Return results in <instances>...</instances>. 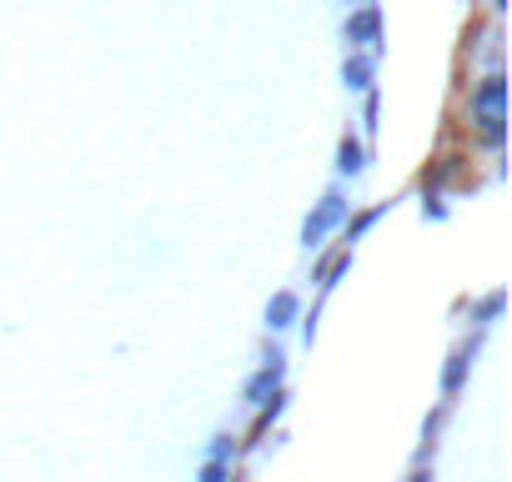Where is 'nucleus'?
<instances>
[{"mask_svg":"<svg viewBox=\"0 0 512 482\" xmlns=\"http://www.w3.org/2000/svg\"><path fill=\"white\" fill-rule=\"evenodd\" d=\"M342 216H347V196H342V191H327V196L317 201V211L302 221V241H307V252H317V247H322V241L342 226Z\"/></svg>","mask_w":512,"mask_h":482,"instance_id":"nucleus-1","label":"nucleus"},{"mask_svg":"<svg viewBox=\"0 0 512 482\" xmlns=\"http://www.w3.org/2000/svg\"><path fill=\"white\" fill-rule=\"evenodd\" d=\"M382 36V11L377 6H357L352 16H347V41L352 46H372Z\"/></svg>","mask_w":512,"mask_h":482,"instance_id":"nucleus-2","label":"nucleus"},{"mask_svg":"<svg viewBox=\"0 0 512 482\" xmlns=\"http://www.w3.org/2000/svg\"><path fill=\"white\" fill-rule=\"evenodd\" d=\"M277 387H282V352H272V357H267V367L246 382V402H267Z\"/></svg>","mask_w":512,"mask_h":482,"instance_id":"nucleus-3","label":"nucleus"},{"mask_svg":"<svg viewBox=\"0 0 512 482\" xmlns=\"http://www.w3.org/2000/svg\"><path fill=\"white\" fill-rule=\"evenodd\" d=\"M502 96H507L502 76H497V71H492V76H482V81H477V91H472V106H477V116H482V111H502Z\"/></svg>","mask_w":512,"mask_h":482,"instance_id":"nucleus-4","label":"nucleus"},{"mask_svg":"<svg viewBox=\"0 0 512 482\" xmlns=\"http://www.w3.org/2000/svg\"><path fill=\"white\" fill-rule=\"evenodd\" d=\"M292 322H297V297H292V292H277L272 307H267V327L282 332V327H292Z\"/></svg>","mask_w":512,"mask_h":482,"instance_id":"nucleus-5","label":"nucleus"},{"mask_svg":"<svg viewBox=\"0 0 512 482\" xmlns=\"http://www.w3.org/2000/svg\"><path fill=\"white\" fill-rule=\"evenodd\" d=\"M342 81H347L352 91H367V86H372V61H367V56H347Z\"/></svg>","mask_w":512,"mask_h":482,"instance_id":"nucleus-6","label":"nucleus"},{"mask_svg":"<svg viewBox=\"0 0 512 482\" xmlns=\"http://www.w3.org/2000/svg\"><path fill=\"white\" fill-rule=\"evenodd\" d=\"M362 166H367V161H362V141L347 136V141H342V156H337V171H342V176H362Z\"/></svg>","mask_w":512,"mask_h":482,"instance_id":"nucleus-7","label":"nucleus"},{"mask_svg":"<svg viewBox=\"0 0 512 482\" xmlns=\"http://www.w3.org/2000/svg\"><path fill=\"white\" fill-rule=\"evenodd\" d=\"M462 377H467V352H457V357L447 362V372H442V392H457Z\"/></svg>","mask_w":512,"mask_h":482,"instance_id":"nucleus-8","label":"nucleus"},{"mask_svg":"<svg viewBox=\"0 0 512 482\" xmlns=\"http://www.w3.org/2000/svg\"><path fill=\"white\" fill-rule=\"evenodd\" d=\"M347 262H352V257H347V252H337V257H327V262H322V267H317V282H322V287H332V282H337V272H342V267H347Z\"/></svg>","mask_w":512,"mask_h":482,"instance_id":"nucleus-9","label":"nucleus"},{"mask_svg":"<svg viewBox=\"0 0 512 482\" xmlns=\"http://www.w3.org/2000/svg\"><path fill=\"white\" fill-rule=\"evenodd\" d=\"M226 457H236V442H231V437H216L211 452H206V462H226Z\"/></svg>","mask_w":512,"mask_h":482,"instance_id":"nucleus-10","label":"nucleus"},{"mask_svg":"<svg viewBox=\"0 0 512 482\" xmlns=\"http://www.w3.org/2000/svg\"><path fill=\"white\" fill-rule=\"evenodd\" d=\"M226 477H231L226 462H206V467H201V482H226Z\"/></svg>","mask_w":512,"mask_h":482,"instance_id":"nucleus-11","label":"nucleus"},{"mask_svg":"<svg viewBox=\"0 0 512 482\" xmlns=\"http://www.w3.org/2000/svg\"><path fill=\"white\" fill-rule=\"evenodd\" d=\"M412 482H432V472H412Z\"/></svg>","mask_w":512,"mask_h":482,"instance_id":"nucleus-12","label":"nucleus"}]
</instances>
